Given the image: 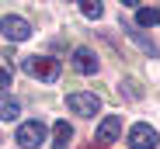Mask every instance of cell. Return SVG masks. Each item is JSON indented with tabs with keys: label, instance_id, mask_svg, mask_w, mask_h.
Listing matches in <instances>:
<instances>
[{
	"label": "cell",
	"instance_id": "obj_1",
	"mask_svg": "<svg viewBox=\"0 0 160 149\" xmlns=\"http://www.w3.org/2000/svg\"><path fill=\"white\" fill-rule=\"evenodd\" d=\"M21 69L45 83L59 80V59H52V56H28V59H21Z\"/></svg>",
	"mask_w": 160,
	"mask_h": 149
},
{
	"label": "cell",
	"instance_id": "obj_2",
	"mask_svg": "<svg viewBox=\"0 0 160 149\" xmlns=\"http://www.w3.org/2000/svg\"><path fill=\"white\" fill-rule=\"evenodd\" d=\"M14 142H18L21 149H35V146H42V142H45V121H38V118L21 121L18 132H14Z\"/></svg>",
	"mask_w": 160,
	"mask_h": 149
},
{
	"label": "cell",
	"instance_id": "obj_3",
	"mask_svg": "<svg viewBox=\"0 0 160 149\" xmlns=\"http://www.w3.org/2000/svg\"><path fill=\"white\" fill-rule=\"evenodd\" d=\"M66 108H70L73 114H80V118H94V114L101 111V97H98V94H84V90H77V94L66 97Z\"/></svg>",
	"mask_w": 160,
	"mask_h": 149
},
{
	"label": "cell",
	"instance_id": "obj_4",
	"mask_svg": "<svg viewBox=\"0 0 160 149\" xmlns=\"http://www.w3.org/2000/svg\"><path fill=\"white\" fill-rule=\"evenodd\" d=\"M157 142H160V135H157V128L146 125V121L129 128V149H157Z\"/></svg>",
	"mask_w": 160,
	"mask_h": 149
},
{
	"label": "cell",
	"instance_id": "obj_5",
	"mask_svg": "<svg viewBox=\"0 0 160 149\" xmlns=\"http://www.w3.org/2000/svg\"><path fill=\"white\" fill-rule=\"evenodd\" d=\"M0 28H4V38L7 42H24V38L32 35V24L24 21V17H18V14H4Z\"/></svg>",
	"mask_w": 160,
	"mask_h": 149
},
{
	"label": "cell",
	"instance_id": "obj_6",
	"mask_svg": "<svg viewBox=\"0 0 160 149\" xmlns=\"http://www.w3.org/2000/svg\"><path fill=\"white\" fill-rule=\"evenodd\" d=\"M118 135H122V118H118V114H104L94 139H98L101 146H112V142H118Z\"/></svg>",
	"mask_w": 160,
	"mask_h": 149
},
{
	"label": "cell",
	"instance_id": "obj_7",
	"mask_svg": "<svg viewBox=\"0 0 160 149\" xmlns=\"http://www.w3.org/2000/svg\"><path fill=\"white\" fill-rule=\"evenodd\" d=\"M73 69L84 73V77H94V73H98V56H94V49L77 45V49H73Z\"/></svg>",
	"mask_w": 160,
	"mask_h": 149
},
{
	"label": "cell",
	"instance_id": "obj_8",
	"mask_svg": "<svg viewBox=\"0 0 160 149\" xmlns=\"http://www.w3.org/2000/svg\"><path fill=\"white\" fill-rule=\"evenodd\" d=\"M70 139H73V128L66 125V118H59L52 125V149H70Z\"/></svg>",
	"mask_w": 160,
	"mask_h": 149
},
{
	"label": "cell",
	"instance_id": "obj_9",
	"mask_svg": "<svg viewBox=\"0 0 160 149\" xmlns=\"http://www.w3.org/2000/svg\"><path fill=\"white\" fill-rule=\"evenodd\" d=\"M157 21H160V11L157 7H139L136 11V24H139V28H153Z\"/></svg>",
	"mask_w": 160,
	"mask_h": 149
},
{
	"label": "cell",
	"instance_id": "obj_10",
	"mask_svg": "<svg viewBox=\"0 0 160 149\" xmlns=\"http://www.w3.org/2000/svg\"><path fill=\"white\" fill-rule=\"evenodd\" d=\"M18 114H21V104L11 101V97H4V104H0V118L11 125V121H18Z\"/></svg>",
	"mask_w": 160,
	"mask_h": 149
},
{
	"label": "cell",
	"instance_id": "obj_11",
	"mask_svg": "<svg viewBox=\"0 0 160 149\" xmlns=\"http://www.w3.org/2000/svg\"><path fill=\"white\" fill-rule=\"evenodd\" d=\"M80 14H84V17H91V21H98V17L104 14V7L98 4V0H84V4H80Z\"/></svg>",
	"mask_w": 160,
	"mask_h": 149
},
{
	"label": "cell",
	"instance_id": "obj_12",
	"mask_svg": "<svg viewBox=\"0 0 160 149\" xmlns=\"http://www.w3.org/2000/svg\"><path fill=\"white\" fill-rule=\"evenodd\" d=\"M0 83H4V90H11V66L0 69Z\"/></svg>",
	"mask_w": 160,
	"mask_h": 149
}]
</instances>
